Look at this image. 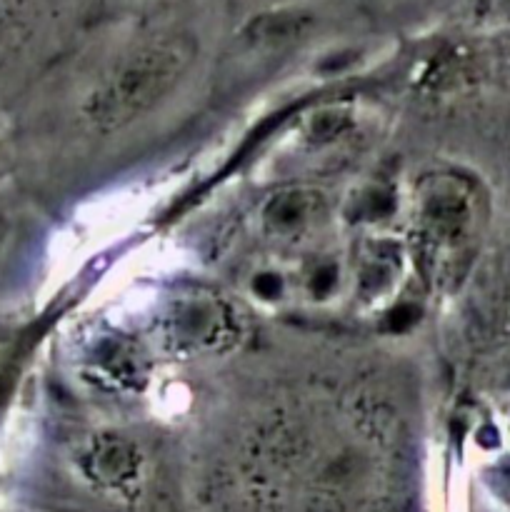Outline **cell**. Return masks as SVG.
<instances>
[{
    "instance_id": "6da1fadb",
    "label": "cell",
    "mask_w": 510,
    "mask_h": 512,
    "mask_svg": "<svg viewBox=\"0 0 510 512\" xmlns=\"http://www.w3.org/2000/svg\"><path fill=\"white\" fill-rule=\"evenodd\" d=\"M188 45L183 40H158L125 60L113 78L95 95V113L105 123H120L150 108L173 88L188 65Z\"/></svg>"
},
{
    "instance_id": "7a4b0ae2",
    "label": "cell",
    "mask_w": 510,
    "mask_h": 512,
    "mask_svg": "<svg viewBox=\"0 0 510 512\" xmlns=\"http://www.w3.org/2000/svg\"><path fill=\"white\" fill-rule=\"evenodd\" d=\"M315 13L308 5H275L260 10L240 30V38L255 48H278L295 43L313 30Z\"/></svg>"
}]
</instances>
